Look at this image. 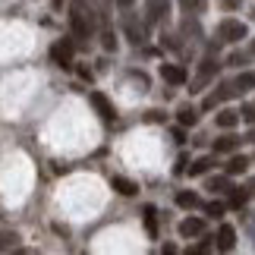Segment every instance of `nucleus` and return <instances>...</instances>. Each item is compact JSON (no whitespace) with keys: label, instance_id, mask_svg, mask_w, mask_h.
I'll return each instance as SVG.
<instances>
[{"label":"nucleus","instance_id":"obj_28","mask_svg":"<svg viewBox=\"0 0 255 255\" xmlns=\"http://www.w3.org/2000/svg\"><path fill=\"white\" fill-rule=\"evenodd\" d=\"M246 60H249V57L243 54V51H233V54L227 57V66H243V63H246Z\"/></svg>","mask_w":255,"mask_h":255},{"label":"nucleus","instance_id":"obj_17","mask_svg":"<svg viewBox=\"0 0 255 255\" xmlns=\"http://www.w3.org/2000/svg\"><path fill=\"white\" fill-rule=\"evenodd\" d=\"M214 167V158L211 154H205V158H195L192 164H189V176H202V173H208Z\"/></svg>","mask_w":255,"mask_h":255},{"label":"nucleus","instance_id":"obj_41","mask_svg":"<svg viewBox=\"0 0 255 255\" xmlns=\"http://www.w3.org/2000/svg\"><path fill=\"white\" fill-rule=\"evenodd\" d=\"M252 161H255V158H252Z\"/></svg>","mask_w":255,"mask_h":255},{"label":"nucleus","instance_id":"obj_13","mask_svg":"<svg viewBox=\"0 0 255 255\" xmlns=\"http://www.w3.org/2000/svg\"><path fill=\"white\" fill-rule=\"evenodd\" d=\"M240 120H243L240 111H230V107H224V111H221L218 117H214V123H218L221 129H233V126H237Z\"/></svg>","mask_w":255,"mask_h":255},{"label":"nucleus","instance_id":"obj_11","mask_svg":"<svg viewBox=\"0 0 255 255\" xmlns=\"http://www.w3.org/2000/svg\"><path fill=\"white\" fill-rule=\"evenodd\" d=\"M214 243H218L221 252H230L233 246H237V230L230 227V224H221L218 227V237H214Z\"/></svg>","mask_w":255,"mask_h":255},{"label":"nucleus","instance_id":"obj_27","mask_svg":"<svg viewBox=\"0 0 255 255\" xmlns=\"http://www.w3.org/2000/svg\"><path fill=\"white\" fill-rule=\"evenodd\" d=\"M101 44H104V51H117V38L111 28H104V35H101Z\"/></svg>","mask_w":255,"mask_h":255},{"label":"nucleus","instance_id":"obj_1","mask_svg":"<svg viewBox=\"0 0 255 255\" xmlns=\"http://www.w3.org/2000/svg\"><path fill=\"white\" fill-rule=\"evenodd\" d=\"M70 28H73L76 38H92V32H95V13H92V6L85 9V0H76V3H73Z\"/></svg>","mask_w":255,"mask_h":255},{"label":"nucleus","instance_id":"obj_19","mask_svg":"<svg viewBox=\"0 0 255 255\" xmlns=\"http://www.w3.org/2000/svg\"><path fill=\"white\" fill-rule=\"evenodd\" d=\"M176 120H180V126H195V123H199V111L186 104V107L176 111Z\"/></svg>","mask_w":255,"mask_h":255},{"label":"nucleus","instance_id":"obj_2","mask_svg":"<svg viewBox=\"0 0 255 255\" xmlns=\"http://www.w3.org/2000/svg\"><path fill=\"white\" fill-rule=\"evenodd\" d=\"M246 35H249L246 22H240V19H221L218 22V41H224V44H237Z\"/></svg>","mask_w":255,"mask_h":255},{"label":"nucleus","instance_id":"obj_34","mask_svg":"<svg viewBox=\"0 0 255 255\" xmlns=\"http://www.w3.org/2000/svg\"><path fill=\"white\" fill-rule=\"evenodd\" d=\"M246 192H249V199H255V176H249V180H246Z\"/></svg>","mask_w":255,"mask_h":255},{"label":"nucleus","instance_id":"obj_33","mask_svg":"<svg viewBox=\"0 0 255 255\" xmlns=\"http://www.w3.org/2000/svg\"><path fill=\"white\" fill-rule=\"evenodd\" d=\"M79 76H82V79H85V82H92V79H95V73H92V70H88V66H79Z\"/></svg>","mask_w":255,"mask_h":255},{"label":"nucleus","instance_id":"obj_36","mask_svg":"<svg viewBox=\"0 0 255 255\" xmlns=\"http://www.w3.org/2000/svg\"><path fill=\"white\" fill-rule=\"evenodd\" d=\"M246 142H252V145H255V126H252V129L246 132Z\"/></svg>","mask_w":255,"mask_h":255},{"label":"nucleus","instance_id":"obj_15","mask_svg":"<svg viewBox=\"0 0 255 255\" xmlns=\"http://www.w3.org/2000/svg\"><path fill=\"white\" fill-rule=\"evenodd\" d=\"M142 218H145V230H148V237L158 240V211H154V205H145Z\"/></svg>","mask_w":255,"mask_h":255},{"label":"nucleus","instance_id":"obj_30","mask_svg":"<svg viewBox=\"0 0 255 255\" xmlns=\"http://www.w3.org/2000/svg\"><path fill=\"white\" fill-rule=\"evenodd\" d=\"M186 164H189V158H186V154H180V161H176V167H173V173L180 176V173H186L189 167H186Z\"/></svg>","mask_w":255,"mask_h":255},{"label":"nucleus","instance_id":"obj_39","mask_svg":"<svg viewBox=\"0 0 255 255\" xmlns=\"http://www.w3.org/2000/svg\"><path fill=\"white\" fill-rule=\"evenodd\" d=\"M249 16H252V22H255V9H252V13H249Z\"/></svg>","mask_w":255,"mask_h":255},{"label":"nucleus","instance_id":"obj_9","mask_svg":"<svg viewBox=\"0 0 255 255\" xmlns=\"http://www.w3.org/2000/svg\"><path fill=\"white\" fill-rule=\"evenodd\" d=\"M161 79L167 82V85H186V70L183 66H176V63H161Z\"/></svg>","mask_w":255,"mask_h":255},{"label":"nucleus","instance_id":"obj_40","mask_svg":"<svg viewBox=\"0 0 255 255\" xmlns=\"http://www.w3.org/2000/svg\"><path fill=\"white\" fill-rule=\"evenodd\" d=\"M252 54H255V38H252Z\"/></svg>","mask_w":255,"mask_h":255},{"label":"nucleus","instance_id":"obj_4","mask_svg":"<svg viewBox=\"0 0 255 255\" xmlns=\"http://www.w3.org/2000/svg\"><path fill=\"white\" fill-rule=\"evenodd\" d=\"M73 54H76V44L70 41V38L54 41V47H51V60L57 66H63V70H70V66H73Z\"/></svg>","mask_w":255,"mask_h":255},{"label":"nucleus","instance_id":"obj_5","mask_svg":"<svg viewBox=\"0 0 255 255\" xmlns=\"http://www.w3.org/2000/svg\"><path fill=\"white\" fill-rule=\"evenodd\" d=\"M167 16H170V0H148L145 3V22L148 25L167 22Z\"/></svg>","mask_w":255,"mask_h":255},{"label":"nucleus","instance_id":"obj_21","mask_svg":"<svg viewBox=\"0 0 255 255\" xmlns=\"http://www.w3.org/2000/svg\"><path fill=\"white\" fill-rule=\"evenodd\" d=\"M176 205L186 208V211H192V208H202V199L195 192H180V195H176Z\"/></svg>","mask_w":255,"mask_h":255},{"label":"nucleus","instance_id":"obj_31","mask_svg":"<svg viewBox=\"0 0 255 255\" xmlns=\"http://www.w3.org/2000/svg\"><path fill=\"white\" fill-rule=\"evenodd\" d=\"M218 3H221L224 9H230V13H233V9H240V6H243V0H218Z\"/></svg>","mask_w":255,"mask_h":255},{"label":"nucleus","instance_id":"obj_25","mask_svg":"<svg viewBox=\"0 0 255 255\" xmlns=\"http://www.w3.org/2000/svg\"><path fill=\"white\" fill-rule=\"evenodd\" d=\"M240 117H243L249 126H255V104H243V107H240Z\"/></svg>","mask_w":255,"mask_h":255},{"label":"nucleus","instance_id":"obj_10","mask_svg":"<svg viewBox=\"0 0 255 255\" xmlns=\"http://www.w3.org/2000/svg\"><path fill=\"white\" fill-rule=\"evenodd\" d=\"M180 237L183 240H192V237H205V221L202 218H186V221H180Z\"/></svg>","mask_w":255,"mask_h":255},{"label":"nucleus","instance_id":"obj_32","mask_svg":"<svg viewBox=\"0 0 255 255\" xmlns=\"http://www.w3.org/2000/svg\"><path fill=\"white\" fill-rule=\"evenodd\" d=\"M145 120H151V123H161V120H164V114H161V111H148V117H145Z\"/></svg>","mask_w":255,"mask_h":255},{"label":"nucleus","instance_id":"obj_37","mask_svg":"<svg viewBox=\"0 0 255 255\" xmlns=\"http://www.w3.org/2000/svg\"><path fill=\"white\" fill-rule=\"evenodd\" d=\"M51 3H54V6H57V9H60V6H63V0H51Z\"/></svg>","mask_w":255,"mask_h":255},{"label":"nucleus","instance_id":"obj_20","mask_svg":"<svg viewBox=\"0 0 255 255\" xmlns=\"http://www.w3.org/2000/svg\"><path fill=\"white\" fill-rule=\"evenodd\" d=\"M233 88H237V95H246L249 88H255V73H240L233 79Z\"/></svg>","mask_w":255,"mask_h":255},{"label":"nucleus","instance_id":"obj_3","mask_svg":"<svg viewBox=\"0 0 255 255\" xmlns=\"http://www.w3.org/2000/svg\"><path fill=\"white\" fill-rule=\"evenodd\" d=\"M218 70H221V63L214 60V57H205L202 66H199V76H195V79L189 82V92H202V88L208 85L214 76H218Z\"/></svg>","mask_w":255,"mask_h":255},{"label":"nucleus","instance_id":"obj_14","mask_svg":"<svg viewBox=\"0 0 255 255\" xmlns=\"http://www.w3.org/2000/svg\"><path fill=\"white\" fill-rule=\"evenodd\" d=\"M237 148H240V135H221L214 142V154H233Z\"/></svg>","mask_w":255,"mask_h":255},{"label":"nucleus","instance_id":"obj_35","mask_svg":"<svg viewBox=\"0 0 255 255\" xmlns=\"http://www.w3.org/2000/svg\"><path fill=\"white\" fill-rule=\"evenodd\" d=\"M117 6H120V9H129V6H132V0H117Z\"/></svg>","mask_w":255,"mask_h":255},{"label":"nucleus","instance_id":"obj_18","mask_svg":"<svg viewBox=\"0 0 255 255\" xmlns=\"http://www.w3.org/2000/svg\"><path fill=\"white\" fill-rule=\"evenodd\" d=\"M246 167H249V158H243V154H233V158L227 161V167H224V173L237 176V173H246Z\"/></svg>","mask_w":255,"mask_h":255},{"label":"nucleus","instance_id":"obj_22","mask_svg":"<svg viewBox=\"0 0 255 255\" xmlns=\"http://www.w3.org/2000/svg\"><path fill=\"white\" fill-rule=\"evenodd\" d=\"M16 246H19V233L0 230V252H9V249H16Z\"/></svg>","mask_w":255,"mask_h":255},{"label":"nucleus","instance_id":"obj_38","mask_svg":"<svg viewBox=\"0 0 255 255\" xmlns=\"http://www.w3.org/2000/svg\"><path fill=\"white\" fill-rule=\"evenodd\" d=\"M249 233H252V240H255V221H252V227H249Z\"/></svg>","mask_w":255,"mask_h":255},{"label":"nucleus","instance_id":"obj_24","mask_svg":"<svg viewBox=\"0 0 255 255\" xmlns=\"http://www.w3.org/2000/svg\"><path fill=\"white\" fill-rule=\"evenodd\" d=\"M180 6L186 9V13L199 16V13H205V6H208V0H180Z\"/></svg>","mask_w":255,"mask_h":255},{"label":"nucleus","instance_id":"obj_8","mask_svg":"<svg viewBox=\"0 0 255 255\" xmlns=\"http://www.w3.org/2000/svg\"><path fill=\"white\" fill-rule=\"evenodd\" d=\"M233 95H237V88H233V82H221L218 85V92H211L208 98H205V111H214V107H218V104H224V101H227V98H233Z\"/></svg>","mask_w":255,"mask_h":255},{"label":"nucleus","instance_id":"obj_12","mask_svg":"<svg viewBox=\"0 0 255 255\" xmlns=\"http://www.w3.org/2000/svg\"><path fill=\"white\" fill-rule=\"evenodd\" d=\"M205 189H211L214 195H230L237 186L230 183V173H224V176H211V180L205 183Z\"/></svg>","mask_w":255,"mask_h":255},{"label":"nucleus","instance_id":"obj_29","mask_svg":"<svg viewBox=\"0 0 255 255\" xmlns=\"http://www.w3.org/2000/svg\"><path fill=\"white\" fill-rule=\"evenodd\" d=\"M214 246H218V243H211V240H205V243H199V246H192L189 252H211Z\"/></svg>","mask_w":255,"mask_h":255},{"label":"nucleus","instance_id":"obj_16","mask_svg":"<svg viewBox=\"0 0 255 255\" xmlns=\"http://www.w3.org/2000/svg\"><path fill=\"white\" fill-rule=\"evenodd\" d=\"M111 189L120 192V195H135V192H139V186H135L132 180H126V176H111Z\"/></svg>","mask_w":255,"mask_h":255},{"label":"nucleus","instance_id":"obj_6","mask_svg":"<svg viewBox=\"0 0 255 255\" xmlns=\"http://www.w3.org/2000/svg\"><path fill=\"white\" fill-rule=\"evenodd\" d=\"M88 101H92V107L98 111V117H101V120H107V123L117 120V107H114V101H111L104 92H92V95H88Z\"/></svg>","mask_w":255,"mask_h":255},{"label":"nucleus","instance_id":"obj_7","mask_svg":"<svg viewBox=\"0 0 255 255\" xmlns=\"http://www.w3.org/2000/svg\"><path fill=\"white\" fill-rule=\"evenodd\" d=\"M123 28H126V38H129L135 47L145 41V22H139V16L129 13V9H126V16H123Z\"/></svg>","mask_w":255,"mask_h":255},{"label":"nucleus","instance_id":"obj_26","mask_svg":"<svg viewBox=\"0 0 255 255\" xmlns=\"http://www.w3.org/2000/svg\"><path fill=\"white\" fill-rule=\"evenodd\" d=\"M205 211H208L211 218H221V214L227 211V205H224V202H208V205H205Z\"/></svg>","mask_w":255,"mask_h":255},{"label":"nucleus","instance_id":"obj_23","mask_svg":"<svg viewBox=\"0 0 255 255\" xmlns=\"http://www.w3.org/2000/svg\"><path fill=\"white\" fill-rule=\"evenodd\" d=\"M246 202H249V192H246V186H243V189H233L230 192V208H246Z\"/></svg>","mask_w":255,"mask_h":255}]
</instances>
